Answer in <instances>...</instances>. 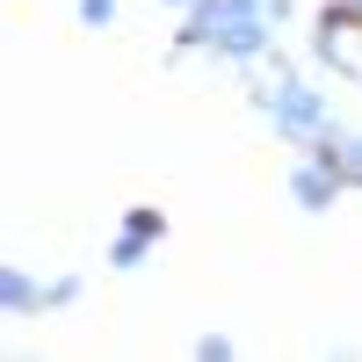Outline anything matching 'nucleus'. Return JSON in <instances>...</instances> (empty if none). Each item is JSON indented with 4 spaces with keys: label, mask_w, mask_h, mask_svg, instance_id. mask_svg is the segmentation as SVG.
I'll list each match as a JSON object with an SVG mask.
<instances>
[]
</instances>
